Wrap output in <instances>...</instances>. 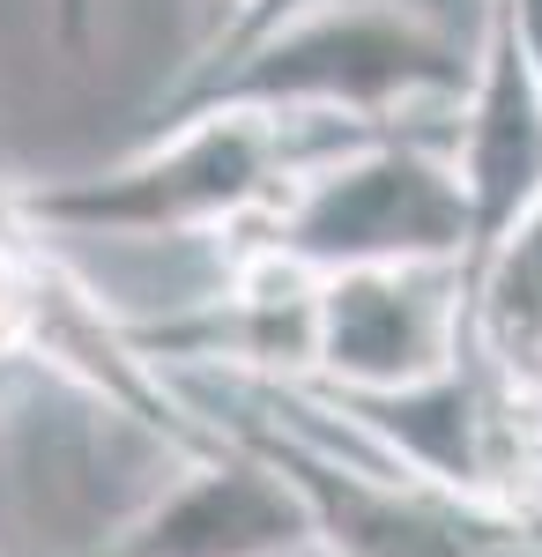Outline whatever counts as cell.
I'll use <instances>...</instances> for the list:
<instances>
[{
    "label": "cell",
    "instance_id": "9c48e42d",
    "mask_svg": "<svg viewBox=\"0 0 542 557\" xmlns=\"http://www.w3.org/2000/svg\"><path fill=\"white\" fill-rule=\"evenodd\" d=\"M238 15H246V0H194V52H201L209 38H223Z\"/></svg>",
    "mask_w": 542,
    "mask_h": 557
},
{
    "label": "cell",
    "instance_id": "8992f818",
    "mask_svg": "<svg viewBox=\"0 0 542 557\" xmlns=\"http://www.w3.org/2000/svg\"><path fill=\"white\" fill-rule=\"evenodd\" d=\"M45 231L0 209V386L38 357V305H45Z\"/></svg>",
    "mask_w": 542,
    "mask_h": 557
},
{
    "label": "cell",
    "instance_id": "277c9868",
    "mask_svg": "<svg viewBox=\"0 0 542 557\" xmlns=\"http://www.w3.org/2000/svg\"><path fill=\"white\" fill-rule=\"evenodd\" d=\"M476 320L468 260H394L320 275L312 394H394L454 364Z\"/></svg>",
    "mask_w": 542,
    "mask_h": 557
},
{
    "label": "cell",
    "instance_id": "8fae6325",
    "mask_svg": "<svg viewBox=\"0 0 542 557\" xmlns=\"http://www.w3.org/2000/svg\"><path fill=\"white\" fill-rule=\"evenodd\" d=\"M312 557H320V550H312Z\"/></svg>",
    "mask_w": 542,
    "mask_h": 557
},
{
    "label": "cell",
    "instance_id": "30bf717a",
    "mask_svg": "<svg viewBox=\"0 0 542 557\" xmlns=\"http://www.w3.org/2000/svg\"><path fill=\"white\" fill-rule=\"evenodd\" d=\"M483 557H542V520H520V528H505L483 543Z\"/></svg>",
    "mask_w": 542,
    "mask_h": 557
},
{
    "label": "cell",
    "instance_id": "7a4b0ae2",
    "mask_svg": "<svg viewBox=\"0 0 542 557\" xmlns=\"http://www.w3.org/2000/svg\"><path fill=\"white\" fill-rule=\"evenodd\" d=\"M357 134L372 127L305 112H194L149 127L104 172L0 186V209L45 238H238Z\"/></svg>",
    "mask_w": 542,
    "mask_h": 557
},
{
    "label": "cell",
    "instance_id": "ba28073f",
    "mask_svg": "<svg viewBox=\"0 0 542 557\" xmlns=\"http://www.w3.org/2000/svg\"><path fill=\"white\" fill-rule=\"evenodd\" d=\"M505 15H513V38H520V52H528V67L542 83V0H505Z\"/></svg>",
    "mask_w": 542,
    "mask_h": 557
},
{
    "label": "cell",
    "instance_id": "3957f363",
    "mask_svg": "<svg viewBox=\"0 0 542 557\" xmlns=\"http://www.w3.org/2000/svg\"><path fill=\"white\" fill-rule=\"evenodd\" d=\"M238 246L297 260L312 275L394 260H476V209L446 134L372 127L297 178Z\"/></svg>",
    "mask_w": 542,
    "mask_h": 557
},
{
    "label": "cell",
    "instance_id": "6da1fadb",
    "mask_svg": "<svg viewBox=\"0 0 542 557\" xmlns=\"http://www.w3.org/2000/svg\"><path fill=\"white\" fill-rule=\"evenodd\" d=\"M468 75H476V30H460V8L320 0L223 60H194L157 97V127L194 112H305L349 127H402V112L460 104Z\"/></svg>",
    "mask_w": 542,
    "mask_h": 557
},
{
    "label": "cell",
    "instance_id": "52a82bcc",
    "mask_svg": "<svg viewBox=\"0 0 542 557\" xmlns=\"http://www.w3.org/2000/svg\"><path fill=\"white\" fill-rule=\"evenodd\" d=\"M89 30H97V0H52V38L67 45L75 60L89 52Z\"/></svg>",
    "mask_w": 542,
    "mask_h": 557
},
{
    "label": "cell",
    "instance_id": "5b68a950",
    "mask_svg": "<svg viewBox=\"0 0 542 557\" xmlns=\"http://www.w3.org/2000/svg\"><path fill=\"white\" fill-rule=\"evenodd\" d=\"M312 513L268 454L223 438L83 557H312Z\"/></svg>",
    "mask_w": 542,
    "mask_h": 557
}]
</instances>
